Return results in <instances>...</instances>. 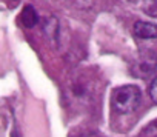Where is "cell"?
<instances>
[{
  "mask_svg": "<svg viewBox=\"0 0 157 137\" xmlns=\"http://www.w3.org/2000/svg\"><path fill=\"white\" fill-rule=\"evenodd\" d=\"M140 89L134 85H125L114 91L113 94V108L120 114L132 112L140 103Z\"/></svg>",
  "mask_w": 157,
  "mask_h": 137,
  "instance_id": "6da1fadb",
  "label": "cell"
},
{
  "mask_svg": "<svg viewBox=\"0 0 157 137\" xmlns=\"http://www.w3.org/2000/svg\"><path fill=\"white\" fill-rule=\"evenodd\" d=\"M134 36L139 37V39H143V40H152V39H157V25L154 23H149V22H136L134 23Z\"/></svg>",
  "mask_w": 157,
  "mask_h": 137,
  "instance_id": "7a4b0ae2",
  "label": "cell"
},
{
  "mask_svg": "<svg viewBox=\"0 0 157 137\" xmlns=\"http://www.w3.org/2000/svg\"><path fill=\"white\" fill-rule=\"evenodd\" d=\"M20 22L25 28H33L39 23V16H37V11L34 10V6L31 5H26L20 14Z\"/></svg>",
  "mask_w": 157,
  "mask_h": 137,
  "instance_id": "3957f363",
  "label": "cell"
},
{
  "mask_svg": "<svg viewBox=\"0 0 157 137\" xmlns=\"http://www.w3.org/2000/svg\"><path fill=\"white\" fill-rule=\"evenodd\" d=\"M149 97H151V100L154 103H157V77L149 85Z\"/></svg>",
  "mask_w": 157,
  "mask_h": 137,
  "instance_id": "277c9868",
  "label": "cell"
},
{
  "mask_svg": "<svg viewBox=\"0 0 157 137\" xmlns=\"http://www.w3.org/2000/svg\"><path fill=\"white\" fill-rule=\"evenodd\" d=\"M71 2H72L75 6H78V8H90V6L94 5L96 0H71Z\"/></svg>",
  "mask_w": 157,
  "mask_h": 137,
  "instance_id": "5b68a950",
  "label": "cell"
}]
</instances>
